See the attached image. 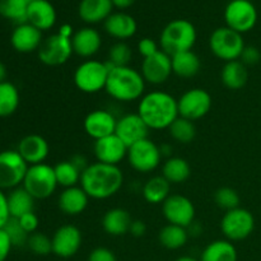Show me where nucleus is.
I'll return each mask as SVG.
<instances>
[{
  "label": "nucleus",
  "mask_w": 261,
  "mask_h": 261,
  "mask_svg": "<svg viewBox=\"0 0 261 261\" xmlns=\"http://www.w3.org/2000/svg\"><path fill=\"white\" fill-rule=\"evenodd\" d=\"M124 184V173L119 166L91 163L81 176V188L92 199L103 200L114 196Z\"/></svg>",
  "instance_id": "1"
},
{
  "label": "nucleus",
  "mask_w": 261,
  "mask_h": 261,
  "mask_svg": "<svg viewBox=\"0 0 261 261\" xmlns=\"http://www.w3.org/2000/svg\"><path fill=\"white\" fill-rule=\"evenodd\" d=\"M138 114L152 130L168 129L180 116L177 99L163 91L144 94L138 105Z\"/></svg>",
  "instance_id": "2"
},
{
  "label": "nucleus",
  "mask_w": 261,
  "mask_h": 261,
  "mask_svg": "<svg viewBox=\"0 0 261 261\" xmlns=\"http://www.w3.org/2000/svg\"><path fill=\"white\" fill-rule=\"evenodd\" d=\"M145 81L142 73L132 66H115L110 70L105 91L120 102H132L143 97Z\"/></svg>",
  "instance_id": "3"
},
{
  "label": "nucleus",
  "mask_w": 261,
  "mask_h": 261,
  "mask_svg": "<svg viewBox=\"0 0 261 261\" xmlns=\"http://www.w3.org/2000/svg\"><path fill=\"white\" fill-rule=\"evenodd\" d=\"M198 38L196 28L188 19H173L165 25L160 36L161 50L170 56L193 50Z\"/></svg>",
  "instance_id": "4"
},
{
  "label": "nucleus",
  "mask_w": 261,
  "mask_h": 261,
  "mask_svg": "<svg viewBox=\"0 0 261 261\" xmlns=\"http://www.w3.org/2000/svg\"><path fill=\"white\" fill-rule=\"evenodd\" d=\"M111 66L107 61L87 60L74 71V84L84 93H97L106 87Z\"/></svg>",
  "instance_id": "5"
},
{
  "label": "nucleus",
  "mask_w": 261,
  "mask_h": 261,
  "mask_svg": "<svg viewBox=\"0 0 261 261\" xmlns=\"http://www.w3.org/2000/svg\"><path fill=\"white\" fill-rule=\"evenodd\" d=\"M23 188L35 199L50 198L58 188L55 168L46 163L30 166L23 180Z\"/></svg>",
  "instance_id": "6"
},
{
  "label": "nucleus",
  "mask_w": 261,
  "mask_h": 261,
  "mask_svg": "<svg viewBox=\"0 0 261 261\" xmlns=\"http://www.w3.org/2000/svg\"><path fill=\"white\" fill-rule=\"evenodd\" d=\"M245 47L246 46L241 33L231 30L227 25L217 28L209 38V48L212 53L226 63L239 60Z\"/></svg>",
  "instance_id": "7"
},
{
  "label": "nucleus",
  "mask_w": 261,
  "mask_h": 261,
  "mask_svg": "<svg viewBox=\"0 0 261 261\" xmlns=\"http://www.w3.org/2000/svg\"><path fill=\"white\" fill-rule=\"evenodd\" d=\"M255 218L247 209L236 208L224 213L221 231L228 241H242L254 232Z\"/></svg>",
  "instance_id": "8"
},
{
  "label": "nucleus",
  "mask_w": 261,
  "mask_h": 261,
  "mask_svg": "<svg viewBox=\"0 0 261 261\" xmlns=\"http://www.w3.org/2000/svg\"><path fill=\"white\" fill-rule=\"evenodd\" d=\"M226 25L239 33H246L256 25L257 10L250 0H231L224 9Z\"/></svg>",
  "instance_id": "9"
},
{
  "label": "nucleus",
  "mask_w": 261,
  "mask_h": 261,
  "mask_svg": "<svg viewBox=\"0 0 261 261\" xmlns=\"http://www.w3.org/2000/svg\"><path fill=\"white\" fill-rule=\"evenodd\" d=\"M162 152L149 138L135 143L127 149V160L130 166L135 171L142 173H148L154 171L160 166Z\"/></svg>",
  "instance_id": "10"
},
{
  "label": "nucleus",
  "mask_w": 261,
  "mask_h": 261,
  "mask_svg": "<svg viewBox=\"0 0 261 261\" xmlns=\"http://www.w3.org/2000/svg\"><path fill=\"white\" fill-rule=\"evenodd\" d=\"M28 167L17 150L0 152V190L15 189L23 184Z\"/></svg>",
  "instance_id": "11"
},
{
  "label": "nucleus",
  "mask_w": 261,
  "mask_h": 261,
  "mask_svg": "<svg viewBox=\"0 0 261 261\" xmlns=\"http://www.w3.org/2000/svg\"><path fill=\"white\" fill-rule=\"evenodd\" d=\"M178 115L190 121L203 119L212 109V97L205 89L193 88L177 99Z\"/></svg>",
  "instance_id": "12"
},
{
  "label": "nucleus",
  "mask_w": 261,
  "mask_h": 261,
  "mask_svg": "<svg viewBox=\"0 0 261 261\" xmlns=\"http://www.w3.org/2000/svg\"><path fill=\"white\" fill-rule=\"evenodd\" d=\"M37 51L41 63L48 66L63 65L74 54L71 38H66L59 33L48 36L43 40Z\"/></svg>",
  "instance_id": "13"
},
{
  "label": "nucleus",
  "mask_w": 261,
  "mask_h": 261,
  "mask_svg": "<svg viewBox=\"0 0 261 261\" xmlns=\"http://www.w3.org/2000/svg\"><path fill=\"white\" fill-rule=\"evenodd\" d=\"M163 217L170 224L188 228L195 218V206L193 201L184 195L173 194L162 204Z\"/></svg>",
  "instance_id": "14"
},
{
  "label": "nucleus",
  "mask_w": 261,
  "mask_h": 261,
  "mask_svg": "<svg viewBox=\"0 0 261 261\" xmlns=\"http://www.w3.org/2000/svg\"><path fill=\"white\" fill-rule=\"evenodd\" d=\"M143 78L150 84H162L172 74V60L168 54L160 50L154 55L143 59L142 69Z\"/></svg>",
  "instance_id": "15"
},
{
  "label": "nucleus",
  "mask_w": 261,
  "mask_h": 261,
  "mask_svg": "<svg viewBox=\"0 0 261 261\" xmlns=\"http://www.w3.org/2000/svg\"><path fill=\"white\" fill-rule=\"evenodd\" d=\"M51 242H53V254L63 259H68L74 256L81 249L82 233L78 227L73 224H65L56 229Z\"/></svg>",
  "instance_id": "16"
},
{
  "label": "nucleus",
  "mask_w": 261,
  "mask_h": 261,
  "mask_svg": "<svg viewBox=\"0 0 261 261\" xmlns=\"http://www.w3.org/2000/svg\"><path fill=\"white\" fill-rule=\"evenodd\" d=\"M149 127L139 114H129L117 119L115 134L127 145V148L134 145L135 143L144 140L149 134Z\"/></svg>",
  "instance_id": "17"
},
{
  "label": "nucleus",
  "mask_w": 261,
  "mask_h": 261,
  "mask_svg": "<svg viewBox=\"0 0 261 261\" xmlns=\"http://www.w3.org/2000/svg\"><path fill=\"white\" fill-rule=\"evenodd\" d=\"M93 149L97 162L117 166L125 157H127L129 148L116 134H112L94 140Z\"/></svg>",
  "instance_id": "18"
},
{
  "label": "nucleus",
  "mask_w": 261,
  "mask_h": 261,
  "mask_svg": "<svg viewBox=\"0 0 261 261\" xmlns=\"http://www.w3.org/2000/svg\"><path fill=\"white\" fill-rule=\"evenodd\" d=\"M117 119L106 110H94L89 112L83 122L84 132L94 140L115 134Z\"/></svg>",
  "instance_id": "19"
},
{
  "label": "nucleus",
  "mask_w": 261,
  "mask_h": 261,
  "mask_svg": "<svg viewBox=\"0 0 261 261\" xmlns=\"http://www.w3.org/2000/svg\"><path fill=\"white\" fill-rule=\"evenodd\" d=\"M42 41V31L28 22L18 24L10 37V42L14 50L22 54H30L38 50Z\"/></svg>",
  "instance_id": "20"
},
{
  "label": "nucleus",
  "mask_w": 261,
  "mask_h": 261,
  "mask_svg": "<svg viewBox=\"0 0 261 261\" xmlns=\"http://www.w3.org/2000/svg\"><path fill=\"white\" fill-rule=\"evenodd\" d=\"M17 152L20 157L25 161L28 166L38 165L43 163V161L47 158L50 147H48L47 140L43 137L37 134H31L23 138L18 144Z\"/></svg>",
  "instance_id": "21"
},
{
  "label": "nucleus",
  "mask_w": 261,
  "mask_h": 261,
  "mask_svg": "<svg viewBox=\"0 0 261 261\" xmlns=\"http://www.w3.org/2000/svg\"><path fill=\"white\" fill-rule=\"evenodd\" d=\"M73 53L81 58H92L102 46L101 35L92 27H83L74 32L71 37Z\"/></svg>",
  "instance_id": "22"
},
{
  "label": "nucleus",
  "mask_w": 261,
  "mask_h": 261,
  "mask_svg": "<svg viewBox=\"0 0 261 261\" xmlns=\"http://www.w3.org/2000/svg\"><path fill=\"white\" fill-rule=\"evenodd\" d=\"M27 22L40 31H47L56 23V10L48 0L28 3Z\"/></svg>",
  "instance_id": "23"
},
{
  "label": "nucleus",
  "mask_w": 261,
  "mask_h": 261,
  "mask_svg": "<svg viewBox=\"0 0 261 261\" xmlns=\"http://www.w3.org/2000/svg\"><path fill=\"white\" fill-rule=\"evenodd\" d=\"M105 31L111 37L117 40H127L132 38L138 31V23L130 14L124 12L112 13L103 22Z\"/></svg>",
  "instance_id": "24"
},
{
  "label": "nucleus",
  "mask_w": 261,
  "mask_h": 261,
  "mask_svg": "<svg viewBox=\"0 0 261 261\" xmlns=\"http://www.w3.org/2000/svg\"><path fill=\"white\" fill-rule=\"evenodd\" d=\"M112 0H81L78 14L88 24L105 22L112 14Z\"/></svg>",
  "instance_id": "25"
},
{
  "label": "nucleus",
  "mask_w": 261,
  "mask_h": 261,
  "mask_svg": "<svg viewBox=\"0 0 261 261\" xmlns=\"http://www.w3.org/2000/svg\"><path fill=\"white\" fill-rule=\"evenodd\" d=\"M89 196L79 186L64 189L59 196V208L66 216H78L86 211Z\"/></svg>",
  "instance_id": "26"
},
{
  "label": "nucleus",
  "mask_w": 261,
  "mask_h": 261,
  "mask_svg": "<svg viewBox=\"0 0 261 261\" xmlns=\"http://www.w3.org/2000/svg\"><path fill=\"white\" fill-rule=\"evenodd\" d=\"M132 223V216L129 212L122 208L110 209L102 219L103 231L111 236H124L129 233Z\"/></svg>",
  "instance_id": "27"
},
{
  "label": "nucleus",
  "mask_w": 261,
  "mask_h": 261,
  "mask_svg": "<svg viewBox=\"0 0 261 261\" xmlns=\"http://www.w3.org/2000/svg\"><path fill=\"white\" fill-rule=\"evenodd\" d=\"M221 79L224 87L232 89V91H239V89L244 88L249 81L246 65L241 60L228 61L222 68Z\"/></svg>",
  "instance_id": "28"
},
{
  "label": "nucleus",
  "mask_w": 261,
  "mask_h": 261,
  "mask_svg": "<svg viewBox=\"0 0 261 261\" xmlns=\"http://www.w3.org/2000/svg\"><path fill=\"white\" fill-rule=\"evenodd\" d=\"M171 60H172V73L180 78H193L201 68L200 59L193 50L176 54L171 56Z\"/></svg>",
  "instance_id": "29"
},
{
  "label": "nucleus",
  "mask_w": 261,
  "mask_h": 261,
  "mask_svg": "<svg viewBox=\"0 0 261 261\" xmlns=\"http://www.w3.org/2000/svg\"><path fill=\"white\" fill-rule=\"evenodd\" d=\"M7 200L10 217L20 218L24 214L33 212L36 199L24 188H15L7 196Z\"/></svg>",
  "instance_id": "30"
},
{
  "label": "nucleus",
  "mask_w": 261,
  "mask_h": 261,
  "mask_svg": "<svg viewBox=\"0 0 261 261\" xmlns=\"http://www.w3.org/2000/svg\"><path fill=\"white\" fill-rule=\"evenodd\" d=\"M200 261H237V250L228 240H217L204 249Z\"/></svg>",
  "instance_id": "31"
},
{
  "label": "nucleus",
  "mask_w": 261,
  "mask_h": 261,
  "mask_svg": "<svg viewBox=\"0 0 261 261\" xmlns=\"http://www.w3.org/2000/svg\"><path fill=\"white\" fill-rule=\"evenodd\" d=\"M191 167L186 160L181 157H171L162 167V176L172 184H182L190 177Z\"/></svg>",
  "instance_id": "32"
},
{
  "label": "nucleus",
  "mask_w": 261,
  "mask_h": 261,
  "mask_svg": "<svg viewBox=\"0 0 261 261\" xmlns=\"http://www.w3.org/2000/svg\"><path fill=\"white\" fill-rule=\"evenodd\" d=\"M171 184L163 176L149 178L143 186V196L149 204H163L170 196Z\"/></svg>",
  "instance_id": "33"
},
{
  "label": "nucleus",
  "mask_w": 261,
  "mask_h": 261,
  "mask_svg": "<svg viewBox=\"0 0 261 261\" xmlns=\"http://www.w3.org/2000/svg\"><path fill=\"white\" fill-rule=\"evenodd\" d=\"M189 234L186 228L175 224H170L163 227L158 234L160 244L168 250H178L184 247L188 242Z\"/></svg>",
  "instance_id": "34"
},
{
  "label": "nucleus",
  "mask_w": 261,
  "mask_h": 261,
  "mask_svg": "<svg viewBox=\"0 0 261 261\" xmlns=\"http://www.w3.org/2000/svg\"><path fill=\"white\" fill-rule=\"evenodd\" d=\"M19 106V92L10 82L0 83V117H8L14 114Z\"/></svg>",
  "instance_id": "35"
},
{
  "label": "nucleus",
  "mask_w": 261,
  "mask_h": 261,
  "mask_svg": "<svg viewBox=\"0 0 261 261\" xmlns=\"http://www.w3.org/2000/svg\"><path fill=\"white\" fill-rule=\"evenodd\" d=\"M27 0H0V14L15 24L27 23Z\"/></svg>",
  "instance_id": "36"
},
{
  "label": "nucleus",
  "mask_w": 261,
  "mask_h": 261,
  "mask_svg": "<svg viewBox=\"0 0 261 261\" xmlns=\"http://www.w3.org/2000/svg\"><path fill=\"white\" fill-rule=\"evenodd\" d=\"M55 176L58 185L63 188H73L81 182L82 171L71 161H61L55 166Z\"/></svg>",
  "instance_id": "37"
},
{
  "label": "nucleus",
  "mask_w": 261,
  "mask_h": 261,
  "mask_svg": "<svg viewBox=\"0 0 261 261\" xmlns=\"http://www.w3.org/2000/svg\"><path fill=\"white\" fill-rule=\"evenodd\" d=\"M168 132L173 140L181 143V144H188V143L193 142L195 138L196 127L194 125V121L178 116L168 127Z\"/></svg>",
  "instance_id": "38"
},
{
  "label": "nucleus",
  "mask_w": 261,
  "mask_h": 261,
  "mask_svg": "<svg viewBox=\"0 0 261 261\" xmlns=\"http://www.w3.org/2000/svg\"><path fill=\"white\" fill-rule=\"evenodd\" d=\"M132 48L127 43L116 42L112 45L109 50V60L107 63L111 64L112 66H129L130 60H132Z\"/></svg>",
  "instance_id": "39"
},
{
  "label": "nucleus",
  "mask_w": 261,
  "mask_h": 261,
  "mask_svg": "<svg viewBox=\"0 0 261 261\" xmlns=\"http://www.w3.org/2000/svg\"><path fill=\"white\" fill-rule=\"evenodd\" d=\"M214 201L221 209L226 212L240 206V196L232 188H221L214 193Z\"/></svg>",
  "instance_id": "40"
},
{
  "label": "nucleus",
  "mask_w": 261,
  "mask_h": 261,
  "mask_svg": "<svg viewBox=\"0 0 261 261\" xmlns=\"http://www.w3.org/2000/svg\"><path fill=\"white\" fill-rule=\"evenodd\" d=\"M3 229H4V231L7 232L8 236H9L13 246H17V247L24 246V245L28 242V237H30V234L23 229V227L20 226L19 221H18L17 218L10 217V218L8 219L7 223H5V226L3 227Z\"/></svg>",
  "instance_id": "41"
},
{
  "label": "nucleus",
  "mask_w": 261,
  "mask_h": 261,
  "mask_svg": "<svg viewBox=\"0 0 261 261\" xmlns=\"http://www.w3.org/2000/svg\"><path fill=\"white\" fill-rule=\"evenodd\" d=\"M27 245L33 254L40 255V256H45V255H48L50 252H53V242H51V239L46 236L45 233H41V232L31 233L30 237H28Z\"/></svg>",
  "instance_id": "42"
},
{
  "label": "nucleus",
  "mask_w": 261,
  "mask_h": 261,
  "mask_svg": "<svg viewBox=\"0 0 261 261\" xmlns=\"http://www.w3.org/2000/svg\"><path fill=\"white\" fill-rule=\"evenodd\" d=\"M138 51H139L140 55L145 59L154 55L157 51H160V48H158L157 42H155L154 40H152V38L149 37H144L138 42Z\"/></svg>",
  "instance_id": "43"
},
{
  "label": "nucleus",
  "mask_w": 261,
  "mask_h": 261,
  "mask_svg": "<svg viewBox=\"0 0 261 261\" xmlns=\"http://www.w3.org/2000/svg\"><path fill=\"white\" fill-rule=\"evenodd\" d=\"M17 219L19 221L20 226L23 227V229H24L28 234L37 232L38 218L35 214V212H31V213L24 214V216H22L20 218H17Z\"/></svg>",
  "instance_id": "44"
},
{
  "label": "nucleus",
  "mask_w": 261,
  "mask_h": 261,
  "mask_svg": "<svg viewBox=\"0 0 261 261\" xmlns=\"http://www.w3.org/2000/svg\"><path fill=\"white\" fill-rule=\"evenodd\" d=\"M240 59H241V61L245 65H255V64H257L260 61L261 54L254 46H246L244 48V51H242L241 58Z\"/></svg>",
  "instance_id": "45"
},
{
  "label": "nucleus",
  "mask_w": 261,
  "mask_h": 261,
  "mask_svg": "<svg viewBox=\"0 0 261 261\" xmlns=\"http://www.w3.org/2000/svg\"><path fill=\"white\" fill-rule=\"evenodd\" d=\"M88 261H117V259L111 250L106 247H97L89 254Z\"/></svg>",
  "instance_id": "46"
},
{
  "label": "nucleus",
  "mask_w": 261,
  "mask_h": 261,
  "mask_svg": "<svg viewBox=\"0 0 261 261\" xmlns=\"http://www.w3.org/2000/svg\"><path fill=\"white\" fill-rule=\"evenodd\" d=\"M12 247L13 245H12V241H10L9 236H8L7 232L2 228L0 229V261L7 260Z\"/></svg>",
  "instance_id": "47"
},
{
  "label": "nucleus",
  "mask_w": 261,
  "mask_h": 261,
  "mask_svg": "<svg viewBox=\"0 0 261 261\" xmlns=\"http://www.w3.org/2000/svg\"><path fill=\"white\" fill-rule=\"evenodd\" d=\"M10 218L9 209H8L7 196L4 195L3 190H0V229L5 226L8 219Z\"/></svg>",
  "instance_id": "48"
},
{
  "label": "nucleus",
  "mask_w": 261,
  "mask_h": 261,
  "mask_svg": "<svg viewBox=\"0 0 261 261\" xmlns=\"http://www.w3.org/2000/svg\"><path fill=\"white\" fill-rule=\"evenodd\" d=\"M130 233L135 237H142L144 236L147 232V226L143 221H133L132 226H130Z\"/></svg>",
  "instance_id": "49"
},
{
  "label": "nucleus",
  "mask_w": 261,
  "mask_h": 261,
  "mask_svg": "<svg viewBox=\"0 0 261 261\" xmlns=\"http://www.w3.org/2000/svg\"><path fill=\"white\" fill-rule=\"evenodd\" d=\"M135 3V0H112V4H114V8H117V9H127V8L132 7Z\"/></svg>",
  "instance_id": "50"
},
{
  "label": "nucleus",
  "mask_w": 261,
  "mask_h": 261,
  "mask_svg": "<svg viewBox=\"0 0 261 261\" xmlns=\"http://www.w3.org/2000/svg\"><path fill=\"white\" fill-rule=\"evenodd\" d=\"M58 33H59V35L64 36V37H66V38H71V37H73V35H74L73 28H71L70 24H63V25H61Z\"/></svg>",
  "instance_id": "51"
},
{
  "label": "nucleus",
  "mask_w": 261,
  "mask_h": 261,
  "mask_svg": "<svg viewBox=\"0 0 261 261\" xmlns=\"http://www.w3.org/2000/svg\"><path fill=\"white\" fill-rule=\"evenodd\" d=\"M5 78H7V69H5L4 64L0 61V83L5 82Z\"/></svg>",
  "instance_id": "52"
},
{
  "label": "nucleus",
  "mask_w": 261,
  "mask_h": 261,
  "mask_svg": "<svg viewBox=\"0 0 261 261\" xmlns=\"http://www.w3.org/2000/svg\"><path fill=\"white\" fill-rule=\"evenodd\" d=\"M175 261H198V260L194 259V257H191V256H181V257H178V259H176Z\"/></svg>",
  "instance_id": "53"
},
{
  "label": "nucleus",
  "mask_w": 261,
  "mask_h": 261,
  "mask_svg": "<svg viewBox=\"0 0 261 261\" xmlns=\"http://www.w3.org/2000/svg\"><path fill=\"white\" fill-rule=\"evenodd\" d=\"M28 3H31V2H36V0H27Z\"/></svg>",
  "instance_id": "54"
}]
</instances>
